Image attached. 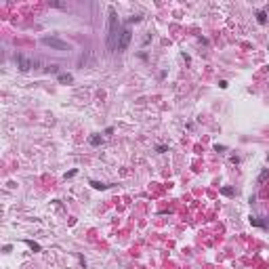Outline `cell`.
<instances>
[{"label": "cell", "instance_id": "cell-7", "mask_svg": "<svg viewBox=\"0 0 269 269\" xmlns=\"http://www.w3.org/2000/svg\"><path fill=\"white\" fill-rule=\"evenodd\" d=\"M257 17H259V23H265V21H267V13H265V11H259Z\"/></svg>", "mask_w": 269, "mask_h": 269}, {"label": "cell", "instance_id": "cell-8", "mask_svg": "<svg viewBox=\"0 0 269 269\" xmlns=\"http://www.w3.org/2000/svg\"><path fill=\"white\" fill-rule=\"evenodd\" d=\"M88 143H91V145H99V143H101V137H99V134H95V137L88 139Z\"/></svg>", "mask_w": 269, "mask_h": 269}, {"label": "cell", "instance_id": "cell-4", "mask_svg": "<svg viewBox=\"0 0 269 269\" xmlns=\"http://www.w3.org/2000/svg\"><path fill=\"white\" fill-rule=\"evenodd\" d=\"M15 61H17V67H19L21 71H28L32 65H36V63H32V61H30L28 57H23V55H17V57H15Z\"/></svg>", "mask_w": 269, "mask_h": 269}, {"label": "cell", "instance_id": "cell-11", "mask_svg": "<svg viewBox=\"0 0 269 269\" xmlns=\"http://www.w3.org/2000/svg\"><path fill=\"white\" fill-rule=\"evenodd\" d=\"M28 246H30V248H34V250H40V246L36 244V242H28Z\"/></svg>", "mask_w": 269, "mask_h": 269}, {"label": "cell", "instance_id": "cell-12", "mask_svg": "<svg viewBox=\"0 0 269 269\" xmlns=\"http://www.w3.org/2000/svg\"><path fill=\"white\" fill-rule=\"evenodd\" d=\"M46 69H49V71H53V74H57V71H59V69H57V67H55V65H49V67H46Z\"/></svg>", "mask_w": 269, "mask_h": 269}, {"label": "cell", "instance_id": "cell-13", "mask_svg": "<svg viewBox=\"0 0 269 269\" xmlns=\"http://www.w3.org/2000/svg\"><path fill=\"white\" fill-rule=\"evenodd\" d=\"M265 13H267V15H269V6H267V11H265Z\"/></svg>", "mask_w": 269, "mask_h": 269}, {"label": "cell", "instance_id": "cell-1", "mask_svg": "<svg viewBox=\"0 0 269 269\" xmlns=\"http://www.w3.org/2000/svg\"><path fill=\"white\" fill-rule=\"evenodd\" d=\"M120 28H118V15L114 8H110V25H107V46L110 51L118 49V40H120Z\"/></svg>", "mask_w": 269, "mask_h": 269}, {"label": "cell", "instance_id": "cell-5", "mask_svg": "<svg viewBox=\"0 0 269 269\" xmlns=\"http://www.w3.org/2000/svg\"><path fill=\"white\" fill-rule=\"evenodd\" d=\"M57 80H59L61 84H69V82H71V76H69V74H59Z\"/></svg>", "mask_w": 269, "mask_h": 269}, {"label": "cell", "instance_id": "cell-3", "mask_svg": "<svg viewBox=\"0 0 269 269\" xmlns=\"http://www.w3.org/2000/svg\"><path fill=\"white\" fill-rule=\"evenodd\" d=\"M130 38H132L130 30H122L120 40H118V51H126V49H128V44H130Z\"/></svg>", "mask_w": 269, "mask_h": 269}, {"label": "cell", "instance_id": "cell-2", "mask_svg": "<svg viewBox=\"0 0 269 269\" xmlns=\"http://www.w3.org/2000/svg\"><path fill=\"white\" fill-rule=\"evenodd\" d=\"M42 44H46V46H51V49H57V51H67V49H69L67 42L55 38V36H44V38H42Z\"/></svg>", "mask_w": 269, "mask_h": 269}, {"label": "cell", "instance_id": "cell-6", "mask_svg": "<svg viewBox=\"0 0 269 269\" xmlns=\"http://www.w3.org/2000/svg\"><path fill=\"white\" fill-rule=\"evenodd\" d=\"M267 179H269V168H265V170H263V173H261V175H259V183H265V181H267Z\"/></svg>", "mask_w": 269, "mask_h": 269}, {"label": "cell", "instance_id": "cell-10", "mask_svg": "<svg viewBox=\"0 0 269 269\" xmlns=\"http://www.w3.org/2000/svg\"><path fill=\"white\" fill-rule=\"evenodd\" d=\"M91 185L95 187V189H105V185L103 183H97V181H91Z\"/></svg>", "mask_w": 269, "mask_h": 269}, {"label": "cell", "instance_id": "cell-9", "mask_svg": "<svg viewBox=\"0 0 269 269\" xmlns=\"http://www.w3.org/2000/svg\"><path fill=\"white\" fill-rule=\"evenodd\" d=\"M221 193H223V196H234V187H223Z\"/></svg>", "mask_w": 269, "mask_h": 269}]
</instances>
